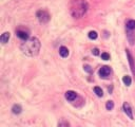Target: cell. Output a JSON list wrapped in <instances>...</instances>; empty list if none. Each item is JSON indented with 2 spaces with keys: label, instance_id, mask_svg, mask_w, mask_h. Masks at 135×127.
<instances>
[{
  "label": "cell",
  "instance_id": "cell-6",
  "mask_svg": "<svg viewBox=\"0 0 135 127\" xmlns=\"http://www.w3.org/2000/svg\"><path fill=\"white\" fill-rule=\"evenodd\" d=\"M16 35L18 36L20 39L22 40H28L29 39V32L28 31H23V30H17L16 31Z\"/></svg>",
  "mask_w": 135,
  "mask_h": 127
},
{
  "label": "cell",
  "instance_id": "cell-12",
  "mask_svg": "<svg viewBox=\"0 0 135 127\" xmlns=\"http://www.w3.org/2000/svg\"><path fill=\"white\" fill-rule=\"evenodd\" d=\"M94 92L96 93V95L97 96H99V98H102V95H103V91H102V89L100 88V87H94Z\"/></svg>",
  "mask_w": 135,
  "mask_h": 127
},
{
  "label": "cell",
  "instance_id": "cell-19",
  "mask_svg": "<svg viewBox=\"0 0 135 127\" xmlns=\"http://www.w3.org/2000/svg\"><path fill=\"white\" fill-rule=\"evenodd\" d=\"M92 53L94 55H98L99 54V50L97 49V48H95V49H93V51H92Z\"/></svg>",
  "mask_w": 135,
  "mask_h": 127
},
{
  "label": "cell",
  "instance_id": "cell-10",
  "mask_svg": "<svg viewBox=\"0 0 135 127\" xmlns=\"http://www.w3.org/2000/svg\"><path fill=\"white\" fill-rule=\"evenodd\" d=\"M69 49L67 47H60L59 48V54L61 57H68L69 56Z\"/></svg>",
  "mask_w": 135,
  "mask_h": 127
},
{
  "label": "cell",
  "instance_id": "cell-20",
  "mask_svg": "<svg viewBox=\"0 0 135 127\" xmlns=\"http://www.w3.org/2000/svg\"><path fill=\"white\" fill-rule=\"evenodd\" d=\"M58 127H69V125L66 124V123H60V124L58 125Z\"/></svg>",
  "mask_w": 135,
  "mask_h": 127
},
{
  "label": "cell",
  "instance_id": "cell-14",
  "mask_svg": "<svg viewBox=\"0 0 135 127\" xmlns=\"http://www.w3.org/2000/svg\"><path fill=\"white\" fill-rule=\"evenodd\" d=\"M123 82H124V84L126 85V86H130L131 85V77L130 76H128V75H126V76H124L123 77Z\"/></svg>",
  "mask_w": 135,
  "mask_h": 127
},
{
  "label": "cell",
  "instance_id": "cell-15",
  "mask_svg": "<svg viewBox=\"0 0 135 127\" xmlns=\"http://www.w3.org/2000/svg\"><path fill=\"white\" fill-rule=\"evenodd\" d=\"M88 36H89L90 39H96L97 36H98V34H97V32H95V31H91V32H89Z\"/></svg>",
  "mask_w": 135,
  "mask_h": 127
},
{
  "label": "cell",
  "instance_id": "cell-18",
  "mask_svg": "<svg viewBox=\"0 0 135 127\" xmlns=\"http://www.w3.org/2000/svg\"><path fill=\"white\" fill-rule=\"evenodd\" d=\"M83 68H84V70H86V71H87V72H92V69H91V67H90V66H88V65H86V66H84V67H83Z\"/></svg>",
  "mask_w": 135,
  "mask_h": 127
},
{
  "label": "cell",
  "instance_id": "cell-16",
  "mask_svg": "<svg viewBox=\"0 0 135 127\" xmlns=\"http://www.w3.org/2000/svg\"><path fill=\"white\" fill-rule=\"evenodd\" d=\"M106 108L107 110H112L114 108V103L112 101H109V102H107V104H106Z\"/></svg>",
  "mask_w": 135,
  "mask_h": 127
},
{
  "label": "cell",
  "instance_id": "cell-5",
  "mask_svg": "<svg viewBox=\"0 0 135 127\" xmlns=\"http://www.w3.org/2000/svg\"><path fill=\"white\" fill-rule=\"evenodd\" d=\"M123 107H124V111L126 112V114L129 116L131 120H132L133 119V111H132V108H131L130 104H129V103H127V102H124Z\"/></svg>",
  "mask_w": 135,
  "mask_h": 127
},
{
  "label": "cell",
  "instance_id": "cell-8",
  "mask_svg": "<svg viewBox=\"0 0 135 127\" xmlns=\"http://www.w3.org/2000/svg\"><path fill=\"white\" fill-rule=\"evenodd\" d=\"M77 98V94H76V92L75 91H72V90H69V91H67L66 92V99L68 100V101H70V102H72L74 101Z\"/></svg>",
  "mask_w": 135,
  "mask_h": 127
},
{
  "label": "cell",
  "instance_id": "cell-2",
  "mask_svg": "<svg viewBox=\"0 0 135 127\" xmlns=\"http://www.w3.org/2000/svg\"><path fill=\"white\" fill-rule=\"evenodd\" d=\"M88 3L86 0H73L71 3V15L74 18H81L88 11Z\"/></svg>",
  "mask_w": 135,
  "mask_h": 127
},
{
  "label": "cell",
  "instance_id": "cell-17",
  "mask_svg": "<svg viewBox=\"0 0 135 127\" xmlns=\"http://www.w3.org/2000/svg\"><path fill=\"white\" fill-rule=\"evenodd\" d=\"M101 58L103 59V61H108V59H110V54H108V53H101Z\"/></svg>",
  "mask_w": 135,
  "mask_h": 127
},
{
  "label": "cell",
  "instance_id": "cell-4",
  "mask_svg": "<svg viewBox=\"0 0 135 127\" xmlns=\"http://www.w3.org/2000/svg\"><path fill=\"white\" fill-rule=\"evenodd\" d=\"M110 73H111V69L108 66L101 67L98 71V74H99L100 77H108V76L110 75Z\"/></svg>",
  "mask_w": 135,
  "mask_h": 127
},
{
  "label": "cell",
  "instance_id": "cell-7",
  "mask_svg": "<svg viewBox=\"0 0 135 127\" xmlns=\"http://www.w3.org/2000/svg\"><path fill=\"white\" fill-rule=\"evenodd\" d=\"M127 51V56H128V59H129V63H130V67H131V70H132V73L135 75V64H134V59L131 55V53L129 50H126Z\"/></svg>",
  "mask_w": 135,
  "mask_h": 127
},
{
  "label": "cell",
  "instance_id": "cell-9",
  "mask_svg": "<svg viewBox=\"0 0 135 127\" xmlns=\"http://www.w3.org/2000/svg\"><path fill=\"white\" fill-rule=\"evenodd\" d=\"M10 37H11V34H10V32H4L1 35V37H0V41H1L2 45H5L6 42H9Z\"/></svg>",
  "mask_w": 135,
  "mask_h": 127
},
{
  "label": "cell",
  "instance_id": "cell-11",
  "mask_svg": "<svg viewBox=\"0 0 135 127\" xmlns=\"http://www.w3.org/2000/svg\"><path fill=\"white\" fill-rule=\"evenodd\" d=\"M12 111H13V113H15V114H19V113L22 111V108H21V106H20V105L15 104L14 106L12 107Z\"/></svg>",
  "mask_w": 135,
  "mask_h": 127
},
{
  "label": "cell",
  "instance_id": "cell-13",
  "mask_svg": "<svg viewBox=\"0 0 135 127\" xmlns=\"http://www.w3.org/2000/svg\"><path fill=\"white\" fill-rule=\"evenodd\" d=\"M127 29L128 30H134L135 29V20H128L127 21Z\"/></svg>",
  "mask_w": 135,
  "mask_h": 127
},
{
  "label": "cell",
  "instance_id": "cell-1",
  "mask_svg": "<svg viewBox=\"0 0 135 127\" xmlns=\"http://www.w3.org/2000/svg\"><path fill=\"white\" fill-rule=\"evenodd\" d=\"M40 47H41V43H40L39 39L37 37H31L28 40L21 43L20 50L24 55L30 56V57H34V56H37L39 54Z\"/></svg>",
  "mask_w": 135,
  "mask_h": 127
},
{
  "label": "cell",
  "instance_id": "cell-3",
  "mask_svg": "<svg viewBox=\"0 0 135 127\" xmlns=\"http://www.w3.org/2000/svg\"><path fill=\"white\" fill-rule=\"evenodd\" d=\"M36 16H37V19H38L41 23H46L50 20L49 13L46 11H45V10H39V11L36 13Z\"/></svg>",
  "mask_w": 135,
  "mask_h": 127
}]
</instances>
